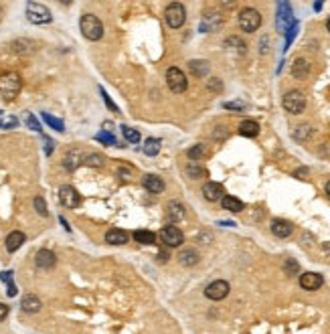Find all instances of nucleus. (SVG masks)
<instances>
[{"label":"nucleus","mask_w":330,"mask_h":334,"mask_svg":"<svg viewBox=\"0 0 330 334\" xmlns=\"http://www.w3.org/2000/svg\"><path fill=\"white\" fill-rule=\"evenodd\" d=\"M221 201H223V209H227V211H231V213H241V211H243V203L239 201L237 197L227 195V197H223Z\"/></svg>","instance_id":"23"},{"label":"nucleus","mask_w":330,"mask_h":334,"mask_svg":"<svg viewBox=\"0 0 330 334\" xmlns=\"http://www.w3.org/2000/svg\"><path fill=\"white\" fill-rule=\"evenodd\" d=\"M290 24H292V12H290V4L282 2V4H280V14H278V26H280L282 30H286Z\"/></svg>","instance_id":"22"},{"label":"nucleus","mask_w":330,"mask_h":334,"mask_svg":"<svg viewBox=\"0 0 330 334\" xmlns=\"http://www.w3.org/2000/svg\"><path fill=\"white\" fill-rule=\"evenodd\" d=\"M35 209H37V213H39V215H43V217H47V215H49L47 205H45V201H43L41 197H37V199H35Z\"/></svg>","instance_id":"35"},{"label":"nucleus","mask_w":330,"mask_h":334,"mask_svg":"<svg viewBox=\"0 0 330 334\" xmlns=\"http://www.w3.org/2000/svg\"><path fill=\"white\" fill-rule=\"evenodd\" d=\"M160 239L166 243L168 247H181L183 241H185V235H183V231L178 229L176 225H166L160 231Z\"/></svg>","instance_id":"8"},{"label":"nucleus","mask_w":330,"mask_h":334,"mask_svg":"<svg viewBox=\"0 0 330 334\" xmlns=\"http://www.w3.org/2000/svg\"><path fill=\"white\" fill-rule=\"evenodd\" d=\"M292 231H294V227H292L290 221H286V219H276V221H272V233H274L276 237H290Z\"/></svg>","instance_id":"15"},{"label":"nucleus","mask_w":330,"mask_h":334,"mask_svg":"<svg viewBox=\"0 0 330 334\" xmlns=\"http://www.w3.org/2000/svg\"><path fill=\"white\" fill-rule=\"evenodd\" d=\"M6 316H8V306H6V304L0 302V322H2Z\"/></svg>","instance_id":"40"},{"label":"nucleus","mask_w":330,"mask_h":334,"mask_svg":"<svg viewBox=\"0 0 330 334\" xmlns=\"http://www.w3.org/2000/svg\"><path fill=\"white\" fill-rule=\"evenodd\" d=\"M185 215H187V211H185V205H183V203H178V201H170V203H168V217L172 219V223L183 221Z\"/></svg>","instance_id":"17"},{"label":"nucleus","mask_w":330,"mask_h":334,"mask_svg":"<svg viewBox=\"0 0 330 334\" xmlns=\"http://www.w3.org/2000/svg\"><path fill=\"white\" fill-rule=\"evenodd\" d=\"M142 152L148 156H156L158 152H160V140L156 138H148L144 144H142Z\"/></svg>","instance_id":"25"},{"label":"nucleus","mask_w":330,"mask_h":334,"mask_svg":"<svg viewBox=\"0 0 330 334\" xmlns=\"http://www.w3.org/2000/svg\"><path fill=\"white\" fill-rule=\"evenodd\" d=\"M203 197L211 203L221 201L225 197V189H223V185H219V182H207V185L203 187Z\"/></svg>","instance_id":"12"},{"label":"nucleus","mask_w":330,"mask_h":334,"mask_svg":"<svg viewBox=\"0 0 330 334\" xmlns=\"http://www.w3.org/2000/svg\"><path fill=\"white\" fill-rule=\"evenodd\" d=\"M26 241V237H24V233H20V231H12L8 237H6V249L12 253V251H16L22 243Z\"/></svg>","instance_id":"20"},{"label":"nucleus","mask_w":330,"mask_h":334,"mask_svg":"<svg viewBox=\"0 0 330 334\" xmlns=\"http://www.w3.org/2000/svg\"><path fill=\"white\" fill-rule=\"evenodd\" d=\"M79 28L87 41H100L104 37V24L96 14H83L79 20Z\"/></svg>","instance_id":"1"},{"label":"nucleus","mask_w":330,"mask_h":334,"mask_svg":"<svg viewBox=\"0 0 330 334\" xmlns=\"http://www.w3.org/2000/svg\"><path fill=\"white\" fill-rule=\"evenodd\" d=\"M326 26H328V30H330V18H328V22H326Z\"/></svg>","instance_id":"45"},{"label":"nucleus","mask_w":330,"mask_h":334,"mask_svg":"<svg viewBox=\"0 0 330 334\" xmlns=\"http://www.w3.org/2000/svg\"><path fill=\"white\" fill-rule=\"evenodd\" d=\"M98 140H100V142H106L108 146H115V138H113L111 134H100Z\"/></svg>","instance_id":"38"},{"label":"nucleus","mask_w":330,"mask_h":334,"mask_svg":"<svg viewBox=\"0 0 330 334\" xmlns=\"http://www.w3.org/2000/svg\"><path fill=\"white\" fill-rule=\"evenodd\" d=\"M43 119L47 121V124H49L53 130H57V132H63V130H65V126H63L61 119H57V117H53V115H49V113H45V111H43Z\"/></svg>","instance_id":"31"},{"label":"nucleus","mask_w":330,"mask_h":334,"mask_svg":"<svg viewBox=\"0 0 330 334\" xmlns=\"http://www.w3.org/2000/svg\"><path fill=\"white\" fill-rule=\"evenodd\" d=\"M24 119H26V124L31 126V130H35V132H41V130H43V128L39 126V121L35 119V115H33V113H26V117H24Z\"/></svg>","instance_id":"36"},{"label":"nucleus","mask_w":330,"mask_h":334,"mask_svg":"<svg viewBox=\"0 0 330 334\" xmlns=\"http://www.w3.org/2000/svg\"><path fill=\"white\" fill-rule=\"evenodd\" d=\"M122 134H124V138H126L128 142H132V144H138V142H140V132L134 130V128H130V126H122Z\"/></svg>","instance_id":"30"},{"label":"nucleus","mask_w":330,"mask_h":334,"mask_svg":"<svg viewBox=\"0 0 330 334\" xmlns=\"http://www.w3.org/2000/svg\"><path fill=\"white\" fill-rule=\"evenodd\" d=\"M209 89H215V91H219V89H221V83H219V79H211V81H209Z\"/></svg>","instance_id":"41"},{"label":"nucleus","mask_w":330,"mask_h":334,"mask_svg":"<svg viewBox=\"0 0 330 334\" xmlns=\"http://www.w3.org/2000/svg\"><path fill=\"white\" fill-rule=\"evenodd\" d=\"M22 87V81L16 73H4L0 75V94L4 100H14Z\"/></svg>","instance_id":"2"},{"label":"nucleus","mask_w":330,"mask_h":334,"mask_svg":"<svg viewBox=\"0 0 330 334\" xmlns=\"http://www.w3.org/2000/svg\"><path fill=\"white\" fill-rule=\"evenodd\" d=\"M178 259H181L183 265H189V267H191V265L199 263V253H197L195 249H185V251H181Z\"/></svg>","instance_id":"28"},{"label":"nucleus","mask_w":330,"mask_h":334,"mask_svg":"<svg viewBox=\"0 0 330 334\" xmlns=\"http://www.w3.org/2000/svg\"><path fill=\"white\" fill-rule=\"evenodd\" d=\"M187 174H189L191 178H201V176L207 174V170H205L203 166H199L197 162H191V164L187 166Z\"/></svg>","instance_id":"32"},{"label":"nucleus","mask_w":330,"mask_h":334,"mask_svg":"<svg viewBox=\"0 0 330 334\" xmlns=\"http://www.w3.org/2000/svg\"><path fill=\"white\" fill-rule=\"evenodd\" d=\"M16 126H18V119L14 115H8L4 111H0V128H2V130H12Z\"/></svg>","instance_id":"29"},{"label":"nucleus","mask_w":330,"mask_h":334,"mask_svg":"<svg viewBox=\"0 0 330 334\" xmlns=\"http://www.w3.org/2000/svg\"><path fill=\"white\" fill-rule=\"evenodd\" d=\"M134 239L142 245H152L156 243V235L152 231H146V229H140V231H134Z\"/></svg>","instance_id":"24"},{"label":"nucleus","mask_w":330,"mask_h":334,"mask_svg":"<svg viewBox=\"0 0 330 334\" xmlns=\"http://www.w3.org/2000/svg\"><path fill=\"white\" fill-rule=\"evenodd\" d=\"M292 75L298 77V79H302L308 75V63L304 59H296V63L292 65Z\"/></svg>","instance_id":"27"},{"label":"nucleus","mask_w":330,"mask_h":334,"mask_svg":"<svg viewBox=\"0 0 330 334\" xmlns=\"http://www.w3.org/2000/svg\"><path fill=\"white\" fill-rule=\"evenodd\" d=\"M166 83H168L170 91H174V94H183V91H187V87H189L187 75L178 67H168L166 69Z\"/></svg>","instance_id":"5"},{"label":"nucleus","mask_w":330,"mask_h":334,"mask_svg":"<svg viewBox=\"0 0 330 334\" xmlns=\"http://www.w3.org/2000/svg\"><path fill=\"white\" fill-rule=\"evenodd\" d=\"M189 69H191L193 75H197V77H205V75L209 73V63H207V61H191V63H189Z\"/></svg>","instance_id":"26"},{"label":"nucleus","mask_w":330,"mask_h":334,"mask_svg":"<svg viewBox=\"0 0 330 334\" xmlns=\"http://www.w3.org/2000/svg\"><path fill=\"white\" fill-rule=\"evenodd\" d=\"M322 284H324V280H322V276H320V273L308 271V273H302V276H300V286H302L304 290H308V292H314V290H318Z\"/></svg>","instance_id":"11"},{"label":"nucleus","mask_w":330,"mask_h":334,"mask_svg":"<svg viewBox=\"0 0 330 334\" xmlns=\"http://www.w3.org/2000/svg\"><path fill=\"white\" fill-rule=\"evenodd\" d=\"M227 110H243V104H225Z\"/></svg>","instance_id":"42"},{"label":"nucleus","mask_w":330,"mask_h":334,"mask_svg":"<svg viewBox=\"0 0 330 334\" xmlns=\"http://www.w3.org/2000/svg\"><path fill=\"white\" fill-rule=\"evenodd\" d=\"M59 201H61V205H63L65 209H75V207L79 205L81 197H79V193H77L73 187L63 185L61 189H59Z\"/></svg>","instance_id":"9"},{"label":"nucleus","mask_w":330,"mask_h":334,"mask_svg":"<svg viewBox=\"0 0 330 334\" xmlns=\"http://www.w3.org/2000/svg\"><path fill=\"white\" fill-rule=\"evenodd\" d=\"M100 91H102V96H104V102H106V106H110V110H111V111H117V106H115V104L111 102V98L106 94V89H100Z\"/></svg>","instance_id":"39"},{"label":"nucleus","mask_w":330,"mask_h":334,"mask_svg":"<svg viewBox=\"0 0 330 334\" xmlns=\"http://www.w3.org/2000/svg\"><path fill=\"white\" fill-rule=\"evenodd\" d=\"M227 294H229V284H227L225 280H217V282H213V284H209L207 290H205V296H207L209 300H215V302L227 298Z\"/></svg>","instance_id":"10"},{"label":"nucleus","mask_w":330,"mask_h":334,"mask_svg":"<svg viewBox=\"0 0 330 334\" xmlns=\"http://www.w3.org/2000/svg\"><path fill=\"white\" fill-rule=\"evenodd\" d=\"M326 195H328V197H330V180H328V182H326Z\"/></svg>","instance_id":"44"},{"label":"nucleus","mask_w":330,"mask_h":334,"mask_svg":"<svg viewBox=\"0 0 330 334\" xmlns=\"http://www.w3.org/2000/svg\"><path fill=\"white\" fill-rule=\"evenodd\" d=\"M306 174H308V170H306V168L296 170V176H298V178H306Z\"/></svg>","instance_id":"43"},{"label":"nucleus","mask_w":330,"mask_h":334,"mask_svg":"<svg viewBox=\"0 0 330 334\" xmlns=\"http://www.w3.org/2000/svg\"><path fill=\"white\" fill-rule=\"evenodd\" d=\"M164 18H166V24L170 28H181L187 20V10L181 2H170L164 10Z\"/></svg>","instance_id":"4"},{"label":"nucleus","mask_w":330,"mask_h":334,"mask_svg":"<svg viewBox=\"0 0 330 334\" xmlns=\"http://www.w3.org/2000/svg\"><path fill=\"white\" fill-rule=\"evenodd\" d=\"M81 158H83V154H81V150H69L67 152V156H65V160H63V164H65V168L67 170H75L79 164H81Z\"/></svg>","instance_id":"21"},{"label":"nucleus","mask_w":330,"mask_h":334,"mask_svg":"<svg viewBox=\"0 0 330 334\" xmlns=\"http://www.w3.org/2000/svg\"><path fill=\"white\" fill-rule=\"evenodd\" d=\"M106 241L110 243V245H124V243L128 241V233L124 229H110L106 233Z\"/></svg>","instance_id":"16"},{"label":"nucleus","mask_w":330,"mask_h":334,"mask_svg":"<svg viewBox=\"0 0 330 334\" xmlns=\"http://www.w3.org/2000/svg\"><path fill=\"white\" fill-rule=\"evenodd\" d=\"M26 18L33 24H47L51 22V10L43 2H28L26 4Z\"/></svg>","instance_id":"3"},{"label":"nucleus","mask_w":330,"mask_h":334,"mask_svg":"<svg viewBox=\"0 0 330 334\" xmlns=\"http://www.w3.org/2000/svg\"><path fill=\"white\" fill-rule=\"evenodd\" d=\"M142 185H144V189L148 191V193H154V195H158V193H162L164 191V180L160 178V176H156V174H146L144 178H142Z\"/></svg>","instance_id":"13"},{"label":"nucleus","mask_w":330,"mask_h":334,"mask_svg":"<svg viewBox=\"0 0 330 334\" xmlns=\"http://www.w3.org/2000/svg\"><path fill=\"white\" fill-rule=\"evenodd\" d=\"M239 134L245 138H255L259 134V124L255 119H243L241 126H239Z\"/></svg>","instance_id":"18"},{"label":"nucleus","mask_w":330,"mask_h":334,"mask_svg":"<svg viewBox=\"0 0 330 334\" xmlns=\"http://www.w3.org/2000/svg\"><path fill=\"white\" fill-rule=\"evenodd\" d=\"M20 306H22V310H24V312L35 314V312H39V310H41L43 304H41V300H39L37 296L28 294V296H24V298H22V304H20Z\"/></svg>","instance_id":"19"},{"label":"nucleus","mask_w":330,"mask_h":334,"mask_svg":"<svg viewBox=\"0 0 330 334\" xmlns=\"http://www.w3.org/2000/svg\"><path fill=\"white\" fill-rule=\"evenodd\" d=\"M203 156H205V146H203V144H199V146H195V148L189 150V158H191L193 162L201 160Z\"/></svg>","instance_id":"34"},{"label":"nucleus","mask_w":330,"mask_h":334,"mask_svg":"<svg viewBox=\"0 0 330 334\" xmlns=\"http://www.w3.org/2000/svg\"><path fill=\"white\" fill-rule=\"evenodd\" d=\"M83 160H85V164H89V166H98V168L104 166V156H102V154H96V152H94V154H87Z\"/></svg>","instance_id":"33"},{"label":"nucleus","mask_w":330,"mask_h":334,"mask_svg":"<svg viewBox=\"0 0 330 334\" xmlns=\"http://www.w3.org/2000/svg\"><path fill=\"white\" fill-rule=\"evenodd\" d=\"M284 108H286L290 113H294V115L302 113L304 108H306V98H304V94H302V91H298V89L288 91V94L284 96Z\"/></svg>","instance_id":"7"},{"label":"nucleus","mask_w":330,"mask_h":334,"mask_svg":"<svg viewBox=\"0 0 330 334\" xmlns=\"http://www.w3.org/2000/svg\"><path fill=\"white\" fill-rule=\"evenodd\" d=\"M284 269H286L288 276H294V273H298V263H296L294 259H288L286 265H284Z\"/></svg>","instance_id":"37"},{"label":"nucleus","mask_w":330,"mask_h":334,"mask_svg":"<svg viewBox=\"0 0 330 334\" xmlns=\"http://www.w3.org/2000/svg\"><path fill=\"white\" fill-rule=\"evenodd\" d=\"M261 24V14L255 10V8H243L239 12V26L245 33H255Z\"/></svg>","instance_id":"6"},{"label":"nucleus","mask_w":330,"mask_h":334,"mask_svg":"<svg viewBox=\"0 0 330 334\" xmlns=\"http://www.w3.org/2000/svg\"><path fill=\"white\" fill-rule=\"evenodd\" d=\"M35 263H37V267H41V269H51V267H55L57 257H55L53 251H49V249H41V251H37Z\"/></svg>","instance_id":"14"}]
</instances>
